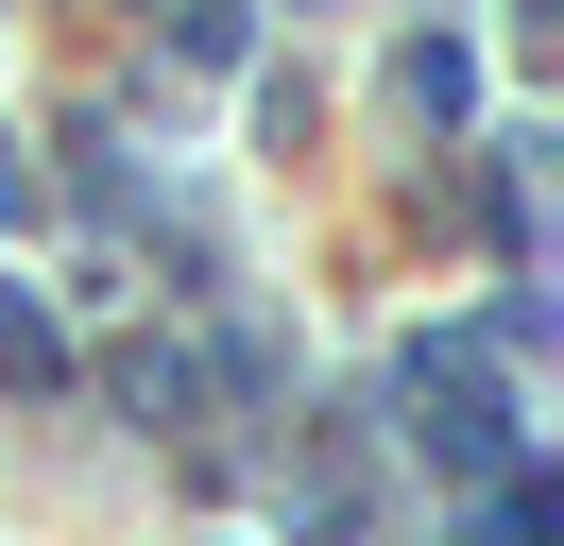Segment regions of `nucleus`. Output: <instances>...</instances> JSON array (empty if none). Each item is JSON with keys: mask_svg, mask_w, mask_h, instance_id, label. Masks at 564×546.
<instances>
[{"mask_svg": "<svg viewBox=\"0 0 564 546\" xmlns=\"http://www.w3.org/2000/svg\"><path fill=\"white\" fill-rule=\"evenodd\" d=\"M411 444L445 478H513V410H496L479 359H411Z\"/></svg>", "mask_w": 564, "mask_h": 546, "instance_id": "f257e3e1", "label": "nucleus"}, {"mask_svg": "<svg viewBox=\"0 0 564 546\" xmlns=\"http://www.w3.org/2000/svg\"><path fill=\"white\" fill-rule=\"evenodd\" d=\"M393 86H411V120H462V102H479V68H462V34H411V68H393Z\"/></svg>", "mask_w": 564, "mask_h": 546, "instance_id": "f03ea898", "label": "nucleus"}]
</instances>
